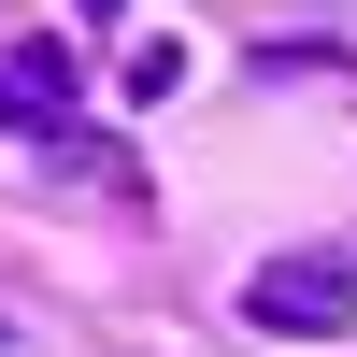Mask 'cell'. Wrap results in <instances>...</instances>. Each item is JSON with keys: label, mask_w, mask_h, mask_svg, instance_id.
<instances>
[{"label": "cell", "mask_w": 357, "mask_h": 357, "mask_svg": "<svg viewBox=\"0 0 357 357\" xmlns=\"http://www.w3.org/2000/svg\"><path fill=\"white\" fill-rule=\"evenodd\" d=\"M0 129H57V114H43V100H29V86H0Z\"/></svg>", "instance_id": "obj_3"}, {"label": "cell", "mask_w": 357, "mask_h": 357, "mask_svg": "<svg viewBox=\"0 0 357 357\" xmlns=\"http://www.w3.org/2000/svg\"><path fill=\"white\" fill-rule=\"evenodd\" d=\"M72 15H86V29H114V15H129V0H72Z\"/></svg>", "instance_id": "obj_4"}, {"label": "cell", "mask_w": 357, "mask_h": 357, "mask_svg": "<svg viewBox=\"0 0 357 357\" xmlns=\"http://www.w3.org/2000/svg\"><path fill=\"white\" fill-rule=\"evenodd\" d=\"M129 100H186V43H129Z\"/></svg>", "instance_id": "obj_2"}, {"label": "cell", "mask_w": 357, "mask_h": 357, "mask_svg": "<svg viewBox=\"0 0 357 357\" xmlns=\"http://www.w3.org/2000/svg\"><path fill=\"white\" fill-rule=\"evenodd\" d=\"M243 329H272V343H329V329H357V257H329V243L272 257V272L243 286Z\"/></svg>", "instance_id": "obj_1"}]
</instances>
